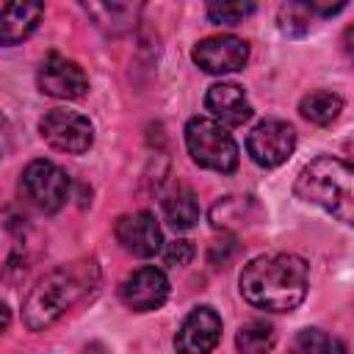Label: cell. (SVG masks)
Here are the masks:
<instances>
[{
	"instance_id": "4",
	"label": "cell",
	"mask_w": 354,
	"mask_h": 354,
	"mask_svg": "<svg viewBox=\"0 0 354 354\" xmlns=\"http://www.w3.org/2000/svg\"><path fill=\"white\" fill-rule=\"evenodd\" d=\"M185 147H188V155L194 158V163H199L202 169L227 174V171H235V166H238V144L224 130V124L216 119H207V116L188 119Z\"/></svg>"
},
{
	"instance_id": "1",
	"label": "cell",
	"mask_w": 354,
	"mask_h": 354,
	"mask_svg": "<svg viewBox=\"0 0 354 354\" xmlns=\"http://www.w3.org/2000/svg\"><path fill=\"white\" fill-rule=\"evenodd\" d=\"M241 296L268 313H290L307 296V263L299 254H260L241 271Z\"/></svg>"
},
{
	"instance_id": "22",
	"label": "cell",
	"mask_w": 354,
	"mask_h": 354,
	"mask_svg": "<svg viewBox=\"0 0 354 354\" xmlns=\"http://www.w3.org/2000/svg\"><path fill=\"white\" fill-rule=\"evenodd\" d=\"M254 11V3H232V0H221V3H210L207 6V17L216 25H238L243 17H249Z\"/></svg>"
},
{
	"instance_id": "6",
	"label": "cell",
	"mask_w": 354,
	"mask_h": 354,
	"mask_svg": "<svg viewBox=\"0 0 354 354\" xmlns=\"http://www.w3.org/2000/svg\"><path fill=\"white\" fill-rule=\"evenodd\" d=\"M39 133L53 149L69 152V155H83L94 141L91 122L83 113L66 111V108L47 111L41 116V122H39Z\"/></svg>"
},
{
	"instance_id": "19",
	"label": "cell",
	"mask_w": 354,
	"mask_h": 354,
	"mask_svg": "<svg viewBox=\"0 0 354 354\" xmlns=\"http://www.w3.org/2000/svg\"><path fill=\"white\" fill-rule=\"evenodd\" d=\"M290 354H346V348L335 335L321 329H301L290 343Z\"/></svg>"
},
{
	"instance_id": "23",
	"label": "cell",
	"mask_w": 354,
	"mask_h": 354,
	"mask_svg": "<svg viewBox=\"0 0 354 354\" xmlns=\"http://www.w3.org/2000/svg\"><path fill=\"white\" fill-rule=\"evenodd\" d=\"M191 257H194V246L188 241H171L166 246V252H163V260L169 266H185Z\"/></svg>"
},
{
	"instance_id": "9",
	"label": "cell",
	"mask_w": 354,
	"mask_h": 354,
	"mask_svg": "<svg viewBox=\"0 0 354 354\" xmlns=\"http://www.w3.org/2000/svg\"><path fill=\"white\" fill-rule=\"evenodd\" d=\"M169 296V279L160 268L155 266H141L133 274L124 277V282L119 285V299L136 310V313H149L158 310Z\"/></svg>"
},
{
	"instance_id": "5",
	"label": "cell",
	"mask_w": 354,
	"mask_h": 354,
	"mask_svg": "<svg viewBox=\"0 0 354 354\" xmlns=\"http://www.w3.org/2000/svg\"><path fill=\"white\" fill-rule=\"evenodd\" d=\"M69 177L61 166H55L53 160H30L19 177V188L22 194L44 213H55L66 205L69 199Z\"/></svg>"
},
{
	"instance_id": "20",
	"label": "cell",
	"mask_w": 354,
	"mask_h": 354,
	"mask_svg": "<svg viewBox=\"0 0 354 354\" xmlns=\"http://www.w3.org/2000/svg\"><path fill=\"white\" fill-rule=\"evenodd\" d=\"M246 207H252L249 199L241 196H224L221 202L213 205L210 210V221L213 227H232V224H246Z\"/></svg>"
},
{
	"instance_id": "12",
	"label": "cell",
	"mask_w": 354,
	"mask_h": 354,
	"mask_svg": "<svg viewBox=\"0 0 354 354\" xmlns=\"http://www.w3.org/2000/svg\"><path fill=\"white\" fill-rule=\"evenodd\" d=\"M113 235L122 243V249L136 257H152L160 252V227H158L155 216L147 210L127 213V216L116 218Z\"/></svg>"
},
{
	"instance_id": "14",
	"label": "cell",
	"mask_w": 354,
	"mask_h": 354,
	"mask_svg": "<svg viewBox=\"0 0 354 354\" xmlns=\"http://www.w3.org/2000/svg\"><path fill=\"white\" fill-rule=\"evenodd\" d=\"M44 14L41 3H3L0 8V41L17 44L28 39Z\"/></svg>"
},
{
	"instance_id": "3",
	"label": "cell",
	"mask_w": 354,
	"mask_h": 354,
	"mask_svg": "<svg viewBox=\"0 0 354 354\" xmlns=\"http://www.w3.org/2000/svg\"><path fill=\"white\" fill-rule=\"evenodd\" d=\"M296 196L354 227V163L332 155L310 160L296 177Z\"/></svg>"
},
{
	"instance_id": "24",
	"label": "cell",
	"mask_w": 354,
	"mask_h": 354,
	"mask_svg": "<svg viewBox=\"0 0 354 354\" xmlns=\"http://www.w3.org/2000/svg\"><path fill=\"white\" fill-rule=\"evenodd\" d=\"M232 252H235V241H216V243L210 246V263L218 266V257H221V263H224Z\"/></svg>"
},
{
	"instance_id": "16",
	"label": "cell",
	"mask_w": 354,
	"mask_h": 354,
	"mask_svg": "<svg viewBox=\"0 0 354 354\" xmlns=\"http://www.w3.org/2000/svg\"><path fill=\"white\" fill-rule=\"evenodd\" d=\"M343 111V100L335 91H310L299 102V113L313 124H332Z\"/></svg>"
},
{
	"instance_id": "18",
	"label": "cell",
	"mask_w": 354,
	"mask_h": 354,
	"mask_svg": "<svg viewBox=\"0 0 354 354\" xmlns=\"http://www.w3.org/2000/svg\"><path fill=\"white\" fill-rule=\"evenodd\" d=\"M274 343H277V332L266 321H246L235 335V346L241 354H268Z\"/></svg>"
},
{
	"instance_id": "7",
	"label": "cell",
	"mask_w": 354,
	"mask_h": 354,
	"mask_svg": "<svg viewBox=\"0 0 354 354\" xmlns=\"http://www.w3.org/2000/svg\"><path fill=\"white\" fill-rule=\"evenodd\" d=\"M296 149V130L288 122L279 119H266L260 122L249 138H246V152L249 158L263 166V169H277L282 166Z\"/></svg>"
},
{
	"instance_id": "8",
	"label": "cell",
	"mask_w": 354,
	"mask_h": 354,
	"mask_svg": "<svg viewBox=\"0 0 354 354\" xmlns=\"http://www.w3.org/2000/svg\"><path fill=\"white\" fill-rule=\"evenodd\" d=\"M36 80H39V88L47 97H55V100H77V97H83L88 91L86 72L75 61H69V58H64L58 53H50L41 61Z\"/></svg>"
},
{
	"instance_id": "2",
	"label": "cell",
	"mask_w": 354,
	"mask_h": 354,
	"mask_svg": "<svg viewBox=\"0 0 354 354\" xmlns=\"http://www.w3.org/2000/svg\"><path fill=\"white\" fill-rule=\"evenodd\" d=\"M100 271L94 260H77L69 266H58L47 277L36 282V288L28 293L22 315L28 329L39 332L55 324L66 310H72L80 299H86L97 288Z\"/></svg>"
},
{
	"instance_id": "27",
	"label": "cell",
	"mask_w": 354,
	"mask_h": 354,
	"mask_svg": "<svg viewBox=\"0 0 354 354\" xmlns=\"http://www.w3.org/2000/svg\"><path fill=\"white\" fill-rule=\"evenodd\" d=\"M83 354H105V348H102L100 343H91V346H88V348L83 351Z\"/></svg>"
},
{
	"instance_id": "17",
	"label": "cell",
	"mask_w": 354,
	"mask_h": 354,
	"mask_svg": "<svg viewBox=\"0 0 354 354\" xmlns=\"http://www.w3.org/2000/svg\"><path fill=\"white\" fill-rule=\"evenodd\" d=\"M94 22L105 30H122L130 28V22H136V14L141 11V6H130V3H86L83 6Z\"/></svg>"
},
{
	"instance_id": "10",
	"label": "cell",
	"mask_w": 354,
	"mask_h": 354,
	"mask_svg": "<svg viewBox=\"0 0 354 354\" xmlns=\"http://www.w3.org/2000/svg\"><path fill=\"white\" fill-rule=\"evenodd\" d=\"M221 340V318L213 307H196L174 335L177 354H210Z\"/></svg>"
},
{
	"instance_id": "13",
	"label": "cell",
	"mask_w": 354,
	"mask_h": 354,
	"mask_svg": "<svg viewBox=\"0 0 354 354\" xmlns=\"http://www.w3.org/2000/svg\"><path fill=\"white\" fill-rule=\"evenodd\" d=\"M205 108L213 113L216 122L221 124H230V127H238L243 122H249L252 116V105L243 94V88L238 83H213L205 94Z\"/></svg>"
},
{
	"instance_id": "26",
	"label": "cell",
	"mask_w": 354,
	"mask_h": 354,
	"mask_svg": "<svg viewBox=\"0 0 354 354\" xmlns=\"http://www.w3.org/2000/svg\"><path fill=\"white\" fill-rule=\"evenodd\" d=\"M343 53L348 55V61H354V25L343 30Z\"/></svg>"
},
{
	"instance_id": "11",
	"label": "cell",
	"mask_w": 354,
	"mask_h": 354,
	"mask_svg": "<svg viewBox=\"0 0 354 354\" xmlns=\"http://www.w3.org/2000/svg\"><path fill=\"white\" fill-rule=\"evenodd\" d=\"M194 61L210 72V75H227V72H238L243 69V64L249 61V44L238 36H207L202 41H196L194 47Z\"/></svg>"
},
{
	"instance_id": "21",
	"label": "cell",
	"mask_w": 354,
	"mask_h": 354,
	"mask_svg": "<svg viewBox=\"0 0 354 354\" xmlns=\"http://www.w3.org/2000/svg\"><path fill=\"white\" fill-rule=\"evenodd\" d=\"M310 6L307 3H285L279 6V28L288 36H304L310 30Z\"/></svg>"
},
{
	"instance_id": "15",
	"label": "cell",
	"mask_w": 354,
	"mask_h": 354,
	"mask_svg": "<svg viewBox=\"0 0 354 354\" xmlns=\"http://www.w3.org/2000/svg\"><path fill=\"white\" fill-rule=\"evenodd\" d=\"M163 216L174 230H191L199 221V202L191 188L177 185L163 196Z\"/></svg>"
},
{
	"instance_id": "25",
	"label": "cell",
	"mask_w": 354,
	"mask_h": 354,
	"mask_svg": "<svg viewBox=\"0 0 354 354\" xmlns=\"http://www.w3.org/2000/svg\"><path fill=\"white\" fill-rule=\"evenodd\" d=\"M307 6H310V11H318V14H337L346 8V3H321V0H310Z\"/></svg>"
}]
</instances>
